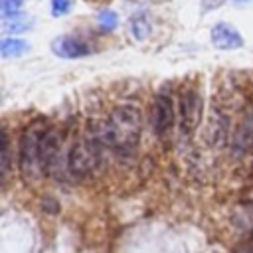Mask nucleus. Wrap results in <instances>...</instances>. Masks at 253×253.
I'll return each mask as SVG.
<instances>
[{
    "instance_id": "nucleus-1",
    "label": "nucleus",
    "mask_w": 253,
    "mask_h": 253,
    "mask_svg": "<svg viewBox=\"0 0 253 253\" xmlns=\"http://www.w3.org/2000/svg\"><path fill=\"white\" fill-rule=\"evenodd\" d=\"M103 134H105L109 150L119 160L132 158L136 148H138L140 134H142L140 111L134 105L115 107L111 111V117H109L107 125L103 126Z\"/></svg>"
},
{
    "instance_id": "nucleus-2",
    "label": "nucleus",
    "mask_w": 253,
    "mask_h": 253,
    "mask_svg": "<svg viewBox=\"0 0 253 253\" xmlns=\"http://www.w3.org/2000/svg\"><path fill=\"white\" fill-rule=\"evenodd\" d=\"M107 140L101 128H91L87 136L75 140L65 158V168L71 176L75 178H85L95 172H99L105 164V150H107Z\"/></svg>"
},
{
    "instance_id": "nucleus-3",
    "label": "nucleus",
    "mask_w": 253,
    "mask_h": 253,
    "mask_svg": "<svg viewBox=\"0 0 253 253\" xmlns=\"http://www.w3.org/2000/svg\"><path fill=\"white\" fill-rule=\"evenodd\" d=\"M47 126L40 123H32L24 128L18 144V168L26 182H34L42 172V140Z\"/></svg>"
},
{
    "instance_id": "nucleus-4",
    "label": "nucleus",
    "mask_w": 253,
    "mask_h": 253,
    "mask_svg": "<svg viewBox=\"0 0 253 253\" xmlns=\"http://www.w3.org/2000/svg\"><path fill=\"white\" fill-rule=\"evenodd\" d=\"M178 107V130L184 138H190L202 119V99L194 87H184L176 101Z\"/></svg>"
},
{
    "instance_id": "nucleus-5",
    "label": "nucleus",
    "mask_w": 253,
    "mask_h": 253,
    "mask_svg": "<svg viewBox=\"0 0 253 253\" xmlns=\"http://www.w3.org/2000/svg\"><path fill=\"white\" fill-rule=\"evenodd\" d=\"M178 119V107L174 105V99L168 91L156 93L152 101V130L156 136H168L174 128V123Z\"/></svg>"
},
{
    "instance_id": "nucleus-6",
    "label": "nucleus",
    "mask_w": 253,
    "mask_h": 253,
    "mask_svg": "<svg viewBox=\"0 0 253 253\" xmlns=\"http://www.w3.org/2000/svg\"><path fill=\"white\" fill-rule=\"evenodd\" d=\"M63 152H61V132L57 128H47L42 140V172L45 176H55L63 166Z\"/></svg>"
},
{
    "instance_id": "nucleus-7",
    "label": "nucleus",
    "mask_w": 253,
    "mask_h": 253,
    "mask_svg": "<svg viewBox=\"0 0 253 253\" xmlns=\"http://www.w3.org/2000/svg\"><path fill=\"white\" fill-rule=\"evenodd\" d=\"M229 134H231V117L225 109L213 107L208 117V126H206V140L211 148H225L229 144Z\"/></svg>"
},
{
    "instance_id": "nucleus-8",
    "label": "nucleus",
    "mask_w": 253,
    "mask_h": 253,
    "mask_svg": "<svg viewBox=\"0 0 253 253\" xmlns=\"http://www.w3.org/2000/svg\"><path fill=\"white\" fill-rule=\"evenodd\" d=\"M210 40H211V45L215 49H221V51L239 49L245 43L239 30L233 28L231 24H227V22H217L210 32Z\"/></svg>"
},
{
    "instance_id": "nucleus-9",
    "label": "nucleus",
    "mask_w": 253,
    "mask_h": 253,
    "mask_svg": "<svg viewBox=\"0 0 253 253\" xmlns=\"http://www.w3.org/2000/svg\"><path fill=\"white\" fill-rule=\"evenodd\" d=\"M51 51L61 59H79L89 55L93 49L85 40L77 36H57L51 42Z\"/></svg>"
},
{
    "instance_id": "nucleus-10",
    "label": "nucleus",
    "mask_w": 253,
    "mask_h": 253,
    "mask_svg": "<svg viewBox=\"0 0 253 253\" xmlns=\"http://www.w3.org/2000/svg\"><path fill=\"white\" fill-rule=\"evenodd\" d=\"M251 146H253V109H247L241 115L237 128L233 132L231 152H233V156H243L251 150Z\"/></svg>"
},
{
    "instance_id": "nucleus-11",
    "label": "nucleus",
    "mask_w": 253,
    "mask_h": 253,
    "mask_svg": "<svg viewBox=\"0 0 253 253\" xmlns=\"http://www.w3.org/2000/svg\"><path fill=\"white\" fill-rule=\"evenodd\" d=\"M30 51V43L26 42V40H20V38H4L2 42H0V53H2V57H6V59H10V57H20V55H24V53H28Z\"/></svg>"
},
{
    "instance_id": "nucleus-12",
    "label": "nucleus",
    "mask_w": 253,
    "mask_h": 253,
    "mask_svg": "<svg viewBox=\"0 0 253 253\" xmlns=\"http://www.w3.org/2000/svg\"><path fill=\"white\" fill-rule=\"evenodd\" d=\"M130 34H132V38L136 42H144L152 34V24H150L146 14L138 12V14H134L130 18Z\"/></svg>"
},
{
    "instance_id": "nucleus-13",
    "label": "nucleus",
    "mask_w": 253,
    "mask_h": 253,
    "mask_svg": "<svg viewBox=\"0 0 253 253\" xmlns=\"http://www.w3.org/2000/svg\"><path fill=\"white\" fill-rule=\"evenodd\" d=\"M2 182L8 180L10 176V166H12V150H10V136H8V128H2Z\"/></svg>"
},
{
    "instance_id": "nucleus-14",
    "label": "nucleus",
    "mask_w": 253,
    "mask_h": 253,
    "mask_svg": "<svg viewBox=\"0 0 253 253\" xmlns=\"http://www.w3.org/2000/svg\"><path fill=\"white\" fill-rule=\"evenodd\" d=\"M97 22H99V28H101L103 32L111 34V32H115V30L119 28V14H117L115 10H103V12L99 14Z\"/></svg>"
},
{
    "instance_id": "nucleus-15",
    "label": "nucleus",
    "mask_w": 253,
    "mask_h": 253,
    "mask_svg": "<svg viewBox=\"0 0 253 253\" xmlns=\"http://www.w3.org/2000/svg\"><path fill=\"white\" fill-rule=\"evenodd\" d=\"M32 28L30 20L24 18L22 14L16 16V18H10V20H4V32L6 34H22V32H28Z\"/></svg>"
},
{
    "instance_id": "nucleus-16",
    "label": "nucleus",
    "mask_w": 253,
    "mask_h": 253,
    "mask_svg": "<svg viewBox=\"0 0 253 253\" xmlns=\"http://www.w3.org/2000/svg\"><path fill=\"white\" fill-rule=\"evenodd\" d=\"M22 6H24V0H0V14L4 20L16 18L22 14Z\"/></svg>"
},
{
    "instance_id": "nucleus-17",
    "label": "nucleus",
    "mask_w": 253,
    "mask_h": 253,
    "mask_svg": "<svg viewBox=\"0 0 253 253\" xmlns=\"http://www.w3.org/2000/svg\"><path fill=\"white\" fill-rule=\"evenodd\" d=\"M75 6V0H51L49 2V10L53 18H63L67 16Z\"/></svg>"
},
{
    "instance_id": "nucleus-18",
    "label": "nucleus",
    "mask_w": 253,
    "mask_h": 253,
    "mask_svg": "<svg viewBox=\"0 0 253 253\" xmlns=\"http://www.w3.org/2000/svg\"><path fill=\"white\" fill-rule=\"evenodd\" d=\"M231 2H235V4H247V2H251V0H231Z\"/></svg>"
}]
</instances>
